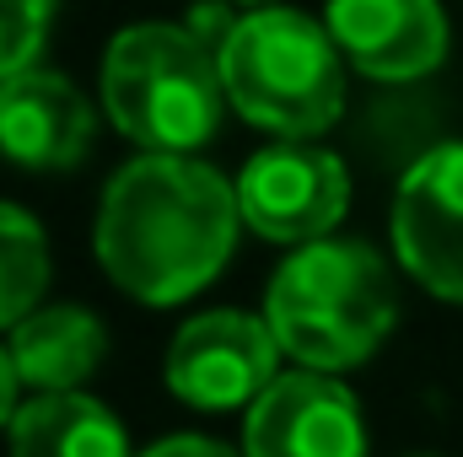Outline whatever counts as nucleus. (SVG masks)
I'll list each match as a JSON object with an SVG mask.
<instances>
[{
    "label": "nucleus",
    "mask_w": 463,
    "mask_h": 457,
    "mask_svg": "<svg viewBox=\"0 0 463 457\" xmlns=\"http://www.w3.org/2000/svg\"><path fill=\"white\" fill-rule=\"evenodd\" d=\"M242 227L237 183L200 156H135L98 205V264L124 296L178 307L205 291Z\"/></svg>",
    "instance_id": "f257e3e1"
},
{
    "label": "nucleus",
    "mask_w": 463,
    "mask_h": 457,
    "mask_svg": "<svg viewBox=\"0 0 463 457\" xmlns=\"http://www.w3.org/2000/svg\"><path fill=\"white\" fill-rule=\"evenodd\" d=\"M264 323L291 360H302V371L335 377L361 366L399 323V280L377 247L324 237L275 269L264 291Z\"/></svg>",
    "instance_id": "f03ea898"
},
{
    "label": "nucleus",
    "mask_w": 463,
    "mask_h": 457,
    "mask_svg": "<svg viewBox=\"0 0 463 457\" xmlns=\"http://www.w3.org/2000/svg\"><path fill=\"white\" fill-rule=\"evenodd\" d=\"M227 108L269 129L275 140H313L345 108V54L324 22L264 5L237 16L216 49Z\"/></svg>",
    "instance_id": "7ed1b4c3"
},
{
    "label": "nucleus",
    "mask_w": 463,
    "mask_h": 457,
    "mask_svg": "<svg viewBox=\"0 0 463 457\" xmlns=\"http://www.w3.org/2000/svg\"><path fill=\"white\" fill-rule=\"evenodd\" d=\"M216 54L178 22H135L103 54V114L140 156H194L222 129Z\"/></svg>",
    "instance_id": "20e7f679"
},
{
    "label": "nucleus",
    "mask_w": 463,
    "mask_h": 457,
    "mask_svg": "<svg viewBox=\"0 0 463 457\" xmlns=\"http://www.w3.org/2000/svg\"><path fill=\"white\" fill-rule=\"evenodd\" d=\"M350 205L345 162L335 151H318L313 140H275L248 156L237 173V210L242 227L269 242L307 247L340 227Z\"/></svg>",
    "instance_id": "39448f33"
},
{
    "label": "nucleus",
    "mask_w": 463,
    "mask_h": 457,
    "mask_svg": "<svg viewBox=\"0 0 463 457\" xmlns=\"http://www.w3.org/2000/svg\"><path fill=\"white\" fill-rule=\"evenodd\" d=\"M280 340L264 318L253 312H200L189 318L173 344H167V387L178 404L227 415V409H253L264 387L280 377Z\"/></svg>",
    "instance_id": "423d86ee"
},
{
    "label": "nucleus",
    "mask_w": 463,
    "mask_h": 457,
    "mask_svg": "<svg viewBox=\"0 0 463 457\" xmlns=\"http://www.w3.org/2000/svg\"><path fill=\"white\" fill-rule=\"evenodd\" d=\"M393 253L410 280L463 307V140L426 151L393 194Z\"/></svg>",
    "instance_id": "0eeeda50"
},
{
    "label": "nucleus",
    "mask_w": 463,
    "mask_h": 457,
    "mask_svg": "<svg viewBox=\"0 0 463 457\" xmlns=\"http://www.w3.org/2000/svg\"><path fill=\"white\" fill-rule=\"evenodd\" d=\"M242 457H366L350 387L324 371H280L242 420Z\"/></svg>",
    "instance_id": "6e6552de"
},
{
    "label": "nucleus",
    "mask_w": 463,
    "mask_h": 457,
    "mask_svg": "<svg viewBox=\"0 0 463 457\" xmlns=\"http://www.w3.org/2000/svg\"><path fill=\"white\" fill-rule=\"evenodd\" d=\"M324 27L345 65L372 81H420L448 54V16L437 0H329Z\"/></svg>",
    "instance_id": "1a4fd4ad"
},
{
    "label": "nucleus",
    "mask_w": 463,
    "mask_h": 457,
    "mask_svg": "<svg viewBox=\"0 0 463 457\" xmlns=\"http://www.w3.org/2000/svg\"><path fill=\"white\" fill-rule=\"evenodd\" d=\"M98 114L54 70H22L0 81V156L33 173H65L92 151Z\"/></svg>",
    "instance_id": "9d476101"
},
{
    "label": "nucleus",
    "mask_w": 463,
    "mask_h": 457,
    "mask_svg": "<svg viewBox=\"0 0 463 457\" xmlns=\"http://www.w3.org/2000/svg\"><path fill=\"white\" fill-rule=\"evenodd\" d=\"M11 366L22 377V387L38 393H81V382L103 366L109 334L87 307H38L33 318H22L11 329Z\"/></svg>",
    "instance_id": "9b49d317"
},
{
    "label": "nucleus",
    "mask_w": 463,
    "mask_h": 457,
    "mask_svg": "<svg viewBox=\"0 0 463 457\" xmlns=\"http://www.w3.org/2000/svg\"><path fill=\"white\" fill-rule=\"evenodd\" d=\"M11 457H129L118 415L92 393H38L5 431Z\"/></svg>",
    "instance_id": "f8f14e48"
},
{
    "label": "nucleus",
    "mask_w": 463,
    "mask_h": 457,
    "mask_svg": "<svg viewBox=\"0 0 463 457\" xmlns=\"http://www.w3.org/2000/svg\"><path fill=\"white\" fill-rule=\"evenodd\" d=\"M43 285H49V237L27 210L0 205V334H11L22 318L38 312Z\"/></svg>",
    "instance_id": "ddd939ff"
},
{
    "label": "nucleus",
    "mask_w": 463,
    "mask_h": 457,
    "mask_svg": "<svg viewBox=\"0 0 463 457\" xmlns=\"http://www.w3.org/2000/svg\"><path fill=\"white\" fill-rule=\"evenodd\" d=\"M60 0H0V81L38 65Z\"/></svg>",
    "instance_id": "4468645a"
},
{
    "label": "nucleus",
    "mask_w": 463,
    "mask_h": 457,
    "mask_svg": "<svg viewBox=\"0 0 463 457\" xmlns=\"http://www.w3.org/2000/svg\"><path fill=\"white\" fill-rule=\"evenodd\" d=\"M140 457H242V452H232V447L211 442V436H167V442L146 447Z\"/></svg>",
    "instance_id": "2eb2a0df"
},
{
    "label": "nucleus",
    "mask_w": 463,
    "mask_h": 457,
    "mask_svg": "<svg viewBox=\"0 0 463 457\" xmlns=\"http://www.w3.org/2000/svg\"><path fill=\"white\" fill-rule=\"evenodd\" d=\"M16 387H22V377H16V366H11V350L0 344V431H11V420H16Z\"/></svg>",
    "instance_id": "dca6fc26"
},
{
    "label": "nucleus",
    "mask_w": 463,
    "mask_h": 457,
    "mask_svg": "<svg viewBox=\"0 0 463 457\" xmlns=\"http://www.w3.org/2000/svg\"><path fill=\"white\" fill-rule=\"evenodd\" d=\"M248 5H264V0H248Z\"/></svg>",
    "instance_id": "f3484780"
}]
</instances>
